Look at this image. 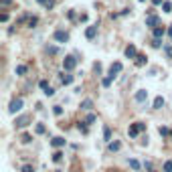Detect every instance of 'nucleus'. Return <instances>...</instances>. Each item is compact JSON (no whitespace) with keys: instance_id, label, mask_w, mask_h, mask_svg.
Here are the masks:
<instances>
[{"instance_id":"obj_31","label":"nucleus","mask_w":172,"mask_h":172,"mask_svg":"<svg viewBox=\"0 0 172 172\" xmlns=\"http://www.w3.org/2000/svg\"><path fill=\"white\" fill-rule=\"evenodd\" d=\"M152 47H154V49H160V47H162V41H160V39H154V41H152Z\"/></svg>"},{"instance_id":"obj_41","label":"nucleus","mask_w":172,"mask_h":172,"mask_svg":"<svg viewBox=\"0 0 172 172\" xmlns=\"http://www.w3.org/2000/svg\"><path fill=\"white\" fill-rule=\"evenodd\" d=\"M168 36H170V39H172V24H170V26H168Z\"/></svg>"},{"instance_id":"obj_12","label":"nucleus","mask_w":172,"mask_h":172,"mask_svg":"<svg viewBox=\"0 0 172 172\" xmlns=\"http://www.w3.org/2000/svg\"><path fill=\"white\" fill-rule=\"evenodd\" d=\"M51 146L53 148H61V146H65V138H53Z\"/></svg>"},{"instance_id":"obj_39","label":"nucleus","mask_w":172,"mask_h":172,"mask_svg":"<svg viewBox=\"0 0 172 172\" xmlns=\"http://www.w3.org/2000/svg\"><path fill=\"white\" fill-rule=\"evenodd\" d=\"M0 20H2V22H6V20H8V14H6V12H2V14H0Z\"/></svg>"},{"instance_id":"obj_10","label":"nucleus","mask_w":172,"mask_h":172,"mask_svg":"<svg viewBox=\"0 0 172 172\" xmlns=\"http://www.w3.org/2000/svg\"><path fill=\"white\" fill-rule=\"evenodd\" d=\"M156 24H158V16H156V14L146 16V26H152V29H156Z\"/></svg>"},{"instance_id":"obj_21","label":"nucleus","mask_w":172,"mask_h":172,"mask_svg":"<svg viewBox=\"0 0 172 172\" xmlns=\"http://www.w3.org/2000/svg\"><path fill=\"white\" fill-rule=\"evenodd\" d=\"M158 132H160V136H172V130H168V128H160Z\"/></svg>"},{"instance_id":"obj_23","label":"nucleus","mask_w":172,"mask_h":172,"mask_svg":"<svg viewBox=\"0 0 172 172\" xmlns=\"http://www.w3.org/2000/svg\"><path fill=\"white\" fill-rule=\"evenodd\" d=\"M63 160V152H55L53 154V162H61Z\"/></svg>"},{"instance_id":"obj_8","label":"nucleus","mask_w":172,"mask_h":172,"mask_svg":"<svg viewBox=\"0 0 172 172\" xmlns=\"http://www.w3.org/2000/svg\"><path fill=\"white\" fill-rule=\"evenodd\" d=\"M126 57H128V59H136V57H138L136 47H134V45H128V47H126Z\"/></svg>"},{"instance_id":"obj_42","label":"nucleus","mask_w":172,"mask_h":172,"mask_svg":"<svg viewBox=\"0 0 172 172\" xmlns=\"http://www.w3.org/2000/svg\"><path fill=\"white\" fill-rule=\"evenodd\" d=\"M152 2H154L156 6H158V4H164V2H162V0H152Z\"/></svg>"},{"instance_id":"obj_25","label":"nucleus","mask_w":172,"mask_h":172,"mask_svg":"<svg viewBox=\"0 0 172 172\" xmlns=\"http://www.w3.org/2000/svg\"><path fill=\"white\" fill-rule=\"evenodd\" d=\"M53 113H55V116H63V107H61V105H55V107H53Z\"/></svg>"},{"instance_id":"obj_27","label":"nucleus","mask_w":172,"mask_h":172,"mask_svg":"<svg viewBox=\"0 0 172 172\" xmlns=\"http://www.w3.org/2000/svg\"><path fill=\"white\" fill-rule=\"evenodd\" d=\"M26 73V65H18L16 67V75H24Z\"/></svg>"},{"instance_id":"obj_29","label":"nucleus","mask_w":172,"mask_h":172,"mask_svg":"<svg viewBox=\"0 0 172 172\" xmlns=\"http://www.w3.org/2000/svg\"><path fill=\"white\" fill-rule=\"evenodd\" d=\"M130 166H132L134 170H140V162H138V160H134V158L130 160Z\"/></svg>"},{"instance_id":"obj_3","label":"nucleus","mask_w":172,"mask_h":172,"mask_svg":"<svg viewBox=\"0 0 172 172\" xmlns=\"http://www.w3.org/2000/svg\"><path fill=\"white\" fill-rule=\"evenodd\" d=\"M22 105H24V101H22L20 97L12 99V101H10V107H8V113H16V111H20V109H22Z\"/></svg>"},{"instance_id":"obj_28","label":"nucleus","mask_w":172,"mask_h":172,"mask_svg":"<svg viewBox=\"0 0 172 172\" xmlns=\"http://www.w3.org/2000/svg\"><path fill=\"white\" fill-rule=\"evenodd\" d=\"M162 8H164V12H172V2H164Z\"/></svg>"},{"instance_id":"obj_43","label":"nucleus","mask_w":172,"mask_h":172,"mask_svg":"<svg viewBox=\"0 0 172 172\" xmlns=\"http://www.w3.org/2000/svg\"><path fill=\"white\" fill-rule=\"evenodd\" d=\"M36 2H41V4H43V6H45V4H47V2H49V0H36Z\"/></svg>"},{"instance_id":"obj_7","label":"nucleus","mask_w":172,"mask_h":172,"mask_svg":"<svg viewBox=\"0 0 172 172\" xmlns=\"http://www.w3.org/2000/svg\"><path fill=\"white\" fill-rule=\"evenodd\" d=\"M29 121H31V118H29V116H22V118H18V120L14 121V126H16V128H26V126H29Z\"/></svg>"},{"instance_id":"obj_17","label":"nucleus","mask_w":172,"mask_h":172,"mask_svg":"<svg viewBox=\"0 0 172 172\" xmlns=\"http://www.w3.org/2000/svg\"><path fill=\"white\" fill-rule=\"evenodd\" d=\"M162 105H164V97H160V95H158V97L154 99V109H160Z\"/></svg>"},{"instance_id":"obj_20","label":"nucleus","mask_w":172,"mask_h":172,"mask_svg":"<svg viewBox=\"0 0 172 172\" xmlns=\"http://www.w3.org/2000/svg\"><path fill=\"white\" fill-rule=\"evenodd\" d=\"M36 24H39V18H36V16H31V18H29V26H31V29H34Z\"/></svg>"},{"instance_id":"obj_35","label":"nucleus","mask_w":172,"mask_h":172,"mask_svg":"<svg viewBox=\"0 0 172 172\" xmlns=\"http://www.w3.org/2000/svg\"><path fill=\"white\" fill-rule=\"evenodd\" d=\"M57 51H59L57 47H47V53H51V55H57Z\"/></svg>"},{"instance_id":"obj_32","label":"nucleus","mask_w":172,"mask_h":172,"mask_svg":"<svg viewBox=\"0 0 172 172\" xmlns=\"http://www.w3.org/2000/svg\"><path fill=\"white\" fill-rule=\"evenodd\" d=\"M164 172H172V160H168V162L164 164Z\"/></svg>"},{"instance_id":"obj_30","label":"nucleus","mask_w":172,"mask_h":172,"mask_svg":"<svg viewBox=\"0 0 172 172\" xmlns=\"http://www.w3.org/2000/svg\"><path fill=\"white\" fill-rule=\"evenodd\" d=\"M31 140H33V138L29 136V134H22V138H20V142H22V144H29Z\"/></svg>"},{"instance_id":"obj_26","label":"nucleus","mask_w":172,"mask_h":172,"mask_svg":"<svg viewBox=\"0 0 172 172\" xmlns=\"http://www.w3.org/2000/svg\"><path fill=\"white\" fill-rule=\"evenodd\" d=\"M34 130H36V134H45V132H47V128H45L43 123H36V128H34Z\"/></svg>"},{"instance_id":"obj_40","label":"nucleus","mask_w":172,"mask_h":172,"mask_svg":"<svg viewBox=\"0 0 172 172\" xmlns=\"http://www.w3.org/2000/svg\"><path fill=\"white\" fill-rule=\"evenodd\" d=\"M10 2H12V0H2V4H4V6H8Z\"/></svg>"},{"instance_id":"obj_37","label":"nucleus","mask_w":172,"mask_h":172,"mask_svg":"<svg viewBox=\"0 0 172 172\" xmlns=\"http://www.w3.org/2000/svg\"><path fill=\"white\" fill-rule=\"evenodd\" d=\"M45 95H49V97H53V95H55V89H53V87H49V89L45 91Z\"/></svg>"},{"instance_id":"obj_24","label":"nucleus","mask_w":172,"mask_h":172,"mask_svg":"<svg viewBox=\"0 0 172 172\" xmlns=\"http://www.w3.org/2000/svg\"><path fill=\"white\" fill-rule=\"evenodd\" d=\"M101 85H103V87H109V85H111V77H109V75L101 79Z\"/></svg>"},{"instance_id":"obj_22","label":"nucleus","mask_w":172,"mask_h":172,"mask_svg":"<svg viewBox=\"0 0 172 172\" xmlns=\"http://www.w3.org/2000/svg\"><path fill=\"white\" fill-rule=\"evenodd\" d=\"M39 87H41L43 91H47V89H49V83H47V79H41V81H39Z\"/></svg>"},{"instance_id":"obj_19","label":"nucleus","mask_w":172,"mask_h":172,"mask_svg":"<svg viewBox=\"0 0 172 172\" xmlns=\"http://www.w3.org/2000/svg\"><path fill=\"white\" fill-rule=\"evenodd\" d=\"M77 128H79V132H83V134H87L89 130H87V121H79L77 123Z\"/></svg>"},{"instance_id":"obj_36","label":"nucleus","mask_w":172,"mask_h":172,"mask_svg":"<svg viewBox=\"0 0 172 172\" xmlns=\"http://www.w3.org/2000/svg\"><path fill=\"white\" fill-rule=\"evenodd\" d=\"M53 6H55V0H49V2H47V4H45V8H47V10H51Z\"/></svg>"},{"instance_id":"obj_14","label":"nucleus","mask_w":172,"mask_h":172,"mask_svg":"<svg viewBox=\"0 0 172 172\" xmlns=\"http://www.w3.org/2000/svg\"><path fill=\"white\" fill-rule=\"evenodd\" d=\"M146 63H148V59H146L144 55H138V57H136V65H138V67H144Z\"/></svg>"},{"instance_id":"obj_4","label":"nucleus","mask_w":172,"mask_h":172,"mask_svg":"<svg viewBox=\"0 0 172 172\" xmlns=\"http://www.w3.org/2000/svg\"><path fill=\"white\" fill-rule=\"evenodd\" d=\"M53 39H55L57 43H67V41H69V33H67V31H55Z\"/></svg>"},{"instance_id":"obj_6","label":"nucleus","mask_w":172,"mask_h":172,"mask_svg":"<svg viewBox=\"0 0 172 172\" xmlns=\"http://www.w3.org/2000/svg\"><path fill=\"white\" fill-rule=\"evenodd\" d=\"M134 99H136L138 103L146 101V99H148V91H146V89H140V91H138L136 95H134Z\"/></svg>"},{"instance_id":"obj_16","label":"nucleus","mask_w":172,"mask_h":172,"mask_svg":"<svg viewBox=\"0 0 172 172\" xmlns=\"http://www.w3.org/2000/svg\"><path fill=\"white\" fill-rule=\"evenodd\" d=\"M120 148H121L120 142H109V152H118Z\"/></svg>"},{"instance_id":"obj_2","label":"nucleus","mask_w":172,"mask_h":172,"mask_svg":"<svg viewBox=\"0 0 172 172\" xmlns=\"http://www.w3.org/2000/svg\"><path fill=\"white\" fill-rule=\"evenodd\" d=\"M75 67H77V59H75L73 55H69V57L63 59V69H65V71H73Z\"/></svg>"},{"instance_id":"obj_34","label":"nucleus","mask_w":172,"mask_h":172,"mask_svg":"<svg viewBox=\"0 0 172 172\" xmlns=\"http://www.w3.org/2000/svg\"><path fill=\"white\" fill-rule=\"evenodd\" d=\"M22 172H34V168L31 164H26V166H22Z\"/></svg>"},{"instance_id":"obj_13","label":"nucleus","mask_w":172,"mask_h":172,"mask_svg":"<svg viewBox=\"0 0 172 172\" xmlns=\"http://www.w3.org/2000/svg\"><path fill=\"white\" fill-rule=\"evenodd\" d=\"M164 33H166V29H164V26H156V29H154V39H162V36H164Z\"/></svg>"},{"instance_id":"obj_11","label":"nucleus","mask_w":172,"mask_h":172,"mask_svg":"<svg viewBox=\"0 0 172 172\" xmlns=\"http://www.w3.org/2000/svg\"><path fill=\"white\" fill-rule=\"evenodd\" d=\"M81 109H83V111H91V109H93V99H83Z\"/></svg>"},{"instance_id":"obj_1","label":"nucleus","mask_w":172,"mask_h":172,"mask_svg":"<svg viewBox=\"0 0 172 172\" xmlns=\"http://www.w3.org/2000/svg\"><path fill=\"white\" fill-rule=\"evenodd\" d=\"M146 130V123H142V121H136V123H132L130 126V130H128V134H130V138H136L140 132H144Z\"/></svg>"},{"instance_id":"obj_9","label":"nucleus","mask_w":172,"mask_h":172,"mask_svg":"<svg viewBox=\"0 0 172 172\" xmlns=\"http://www.w3.org/2000/svg\"><path fill=\"white\" fill-rule=\"evenodd\" d=\"M95 34H97V24L87 26V31H85V36H87V39H95Z\"/></svg>"},{"instance_id":"obj_38","label":"nucleus","mask_w":172,"mask_h":172,"mask_svg":"<svg viewBox=\"0 0 172 172\" xmlns=\"http://www.w3.org/2000/svg\"><path fill=\"white\" fill-rule=\"evenodd\" d=\"M164 53H166V57H172V47H164Z\"/></svg>"},{"instance_id":"obj_5","label":"nucleus","mask_w":172,"mask_h":172,"mask_svg":"<svg viewBox=\"0 0 172 172\" xmlns=\"http://www.w3.org/2000/svg\"><path fill=\"white\" fill-rule=\"evenodd\" d=\"M121 69H123V65H121L120 61L111 63V67H109V77H111V79H116V75H118V73H121Z\"/></svg>"},{"instance_id":"obj_15","label":"nucleus","mask_w":172,"mask_h":172,"mask_svg":"<svg viewBox=\"0 0 172 172\" xmlns=\"http://www.w3.org/2000/svg\"><path fill=\"white\" fill-rule=\"evenodd\" d=\"M61 83H63V85H71V83H73V75H63V77H61Z\"/></svg>"},{"instance_id":"obj_18","label":"nucleus","mask_w":172,"mask_h":172,"mask_svg":"<svg viewBox=\"0 0 172 172\" xmlns=\"http://www.w3.org/2000/svg\"><path fill=\"white\" fill-rule=\"evenodd\" d=\"M103 140H105V142H109V140H111V132H109V128H107V126L103 128Z\"/></svg>"},{"instance_id":"obj_33","label":"nucleus","mask_w":172,"mask_h":172,"mask_svg":"<svg viewBox=\"0 0 172 172\" xmlns=\"http://www.w3.org/2000/svg\"><path fill=\"white\" fill-rule=\"evenodd\" d=\"M95 120H97V118H95V116H93V113H89V116H87V123H93V121H95Z\"/></svg>"}]
</instances>
